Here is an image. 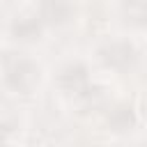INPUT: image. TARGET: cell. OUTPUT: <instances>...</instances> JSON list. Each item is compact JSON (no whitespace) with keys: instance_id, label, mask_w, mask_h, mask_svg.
Listing matches in <instances>:
<instances>
[{"instance_id":"1","label":"cell","mask_w":147,"mask_h":147,"mask_svg":"<svg viewBox=\"0 0 147 147\" xmlns=\"http://www.w3.org/2000/svg\"><path fill=\"white\" fill-rule=\"evenodd\" d=\"M5 80L18 92H28L39 80V71L28 60H11L5 69Z\"/></svg>"},{"instance_id":"2","label":"cell","mask_w":147,"mask_h":147,"mask_svg":"<svg viewBox=\"0 0 147 147\" xmlns=\"http://www.w3.org/2000/svg\"><path fill=\"white\" fill-rule=\"evenodd\" d=\"M74 18V5L69 0H41L39 21L46 25H64Z\"/></svg>"},{"instance_id":"3","label":"cell","mask_w":147,"mask_h":147,"mask_svg":"<svg viewBox=\"0 0 147 147\" xmlns=\"http://www.w3.org/2000/svg\"><path fill=\"white\" fill-rule=\"evenodd\" d=\"M101 57L108 67H115V69H126L133 64L136 60V48L126 41H115L110 46H106L101 51Z\"/></svg>"},{"instance_id":"4","label":"cell","mask_w":147,"mask_h":147,"mask_svg":"<svg viewBox=\"0 0 147 147\" xmlns=\"http://www.w3.org/2000/svg\"><path fill=\"white\" fill-rule=\"evenodd\" d=\"M60 85L71 94H80L87 87V69L83 64H67L60 74Z\"/></svg>"}]
</instances>
